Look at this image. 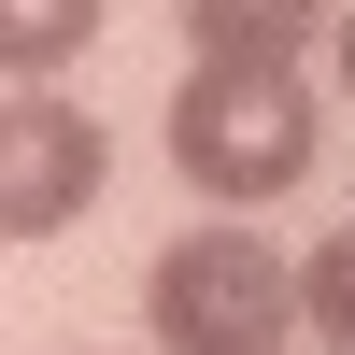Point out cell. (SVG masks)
Instances as JSON below:
<instances>
[{"label": "cell", "mask_w": 355, "mask_h": 355, "mask_svg": "<svg viewBox=\"0 0 355 355\" xmlns=\"http://www.w3.org/2000/svg\"><path fill=\"white\" fill-rule=\"evenodd\" d=\"M171 171L227 214H270L313 185V85L299 71H214L199 57L185 100H171Z\"/></svg>", "instance_id": "6da1fadb"}, {"label": "cell", "mask_w": 355, "mask_h": 355, "mask_svg": "<svg viewBox=\"0 0 355 355\" xmlns=\"http://www.w3.org/2000/svg\"><path fill=\"white\" fill-rule=\"evenodd\" d=\"M142 327H157V355H284L299 270L256 227H185L157 256V284H142Z\"/></svg>", "instance_id": "7a4b0ae2"}, {"label": "cell", "mask_w": 355, "mask_h": 355, "mask_svg": "<svg viewBox=\"0 0 355 355\" xmlns=\"http://www.w3.org/2000/svg\"><path fill=\"white\" fill-rule=\"evenodd\" d=\"M100 171H114V142L85 100H43V85L0 100V242H57L100 199Z\"/></svg>", "instance_id": "3957f363"}, {"label": "cell", "mask_w": 355, "mask_h": 355, "mask_svg": "<svg viewBox=\"0 0 355 355\" xmlns=\"http://www.w3.org/2000/svg\"><path fill=\"white\" fill-rule=\"evenodd\" d=\"M171 15H185V57H214V71H299L327 0H171Z\"/></svg>", "instance_id": "277c9868"}, {"label": "cell", "mask_w": 355, "mask_h": 355, "mask_svg": "<svg viewBox=\"0 0 355 355\" xmlns=\"http://www.w3.org/2000/svg\"><path fill=\"white\" fill-rule=\"evenodd\" d=\"M85 43H100V0H0V71L15 85H57Z\"/></svg>", "instance_id": "5b68a950"}, {"label": "cell", "mask_w": 355, "mask_h": 355, "mask_svg": "<svg viewBox=\"0 0 355 355\" xmlns=\"http://www.w3.org/2000/svg\"><path fill=\"white\" fill-rule=\"evenodd\" d=\"M299 313H313V327L355 355V227H327V242H313V270H299Z\"/></svg>", "instance_id": "8992f818"}, {"label": "cell", "mask_w": 355, "mask_h": 355, "mask_svg": "<svg viewBox=\"0 0 355 355\" xmlns=\"http://www.w3.org/2000/svg\"><path fill=\"white\" fill-rule=\"evenodd\" d=\"M341 85H355V15H341Z\"/></svg>", "instance_id": "52a82bcc"}]
</instances>
